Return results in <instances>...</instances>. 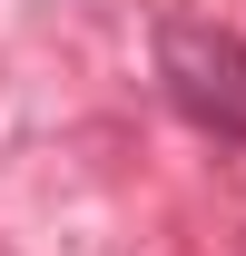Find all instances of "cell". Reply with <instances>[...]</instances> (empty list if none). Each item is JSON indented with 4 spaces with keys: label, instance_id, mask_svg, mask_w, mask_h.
Instances as JSON below:
<instances>
[{
    "label": "cell",
    "instance_id": "cell-1",
    "mask_svg": "<svg viewBox=\"0 0 246 256\" xmlns=\"http://www.w3.org/2000/svg\"><path fill=\"white\" fill-rule=\"evenodd\" d=\"M158 89L178 98L187 128L246 148V40L216 20H158Z\"/></svg>",
    "mask_w": 246,
    "mask_h": 256
}]
</instances>
